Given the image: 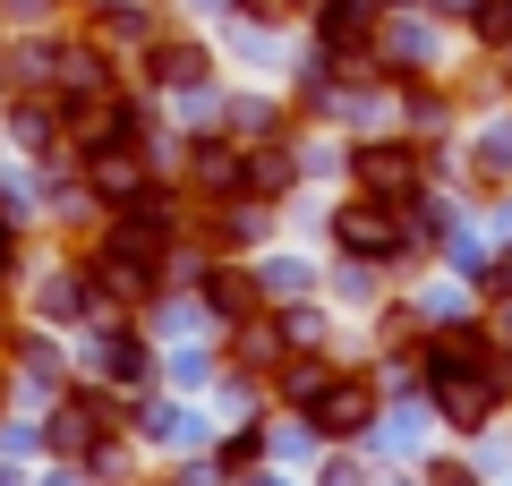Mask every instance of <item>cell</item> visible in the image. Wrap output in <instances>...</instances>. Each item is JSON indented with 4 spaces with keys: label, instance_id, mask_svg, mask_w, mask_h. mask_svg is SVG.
I'll use <instances>...</instances> for the list:
<instances>
[{
    "label": "cell",
    "instance_id": "obj_2",
    "mask_svg": "<svg viewBox=\"0 0 512 486\" xmlns=\"http://www.w3.org/2000/svg\"><path fill=\"white\" fill-rule=\"evenodd\" d=\"M342 248H359V256H384V248H402V231L376 214V205H350L342 214Z\"/></svg>",
    "mask_w": 512,
    "mask_h": 486
},
{
    "label": "cell",
    "instance_id": "obj_5",
    "mask_svg": "<svg viewBox=\"0 0 512 486\" xmlns=\"http://www.w3.org/2000/svg\"><path fill=\"white\" fill-rule=\"evenodd\" d=\"M0 265H9V231H0Z\"/></svg>",
    "mask_w": 512,
    "mask_h": 486
},
{
    "label": "cell",
    "instance_id": "obj_3",
    "mask_svg": "<svg viewBox=\"0 0 512 486\" xmlns=\"http://www.w3.org/2000/svg\"><path fill=\"white\" fill-rule=\"evenodd\" d=\"M359 171H367V188H410V154L402 145H367Z\"/></svg>",
    "mask_w": 512,
    "mask_h": 486
},
{
    "label": "cell",
    "instance_id": "obj_1",
    "mask_svg": "<svg viewBox=\"0 0 512 486\" xmlns=\"http://www.w3.org/2000/svg\"><path fill=\"white\" fill-rule=\"evenodd\" d=\"M367 418H376V393H367L359 376H342V384H316V427H325V435H359Z\"/></svg>",
    "mask_w": 512,
    "mask_h": 486
},
{
    "label": "cell",
    "instance_id": "obj_4",
    "mask_svg": "<svg viewBox=\"0 0 512 486\" xmlns=\"http://www.w3.org/2000/svg\"><path fill=\"white\" fill-rule=\"evenodd\" d=\"M478 26H487V35L504 43V35H512V0H487V9H478Z\"/></svg>",
    "mask_w": 512,
    "mask_h": 486
}]
</instances>
